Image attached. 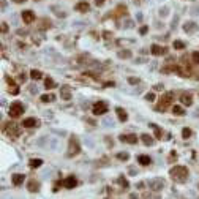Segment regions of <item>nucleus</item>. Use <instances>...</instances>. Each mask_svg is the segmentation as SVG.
<instances>
[{"mask_svg": "<svg viewBox=\"0 0 199 199\" xmlns=\"http://www.w3.org/2000/svg\"><path fill=\"white\" fill-rule=\"evenodd\" d=\"M169 175L177 183H185L188 180V175H190V171H188V168H185V166H174V168L169 171Z\"/></svg>", "mask_w": 199, "mask_h": 199, "instance_id": "obj_1", "label": "nucleus"}, {"mask_svg": "<svg viewBox=\"0 0 199 199\" xmlns=\"http://www.w3.org/2000/svg\"><path fill=\"white\" fill-rule=\"evenodd\" d=\"M172 100H174V93L172 92H166L164 95L160 98V103L157 106V111H161V112H164L166 109H168L171 104H172Z\"/></svg>", "mask_w": 199, "mask_h": 199, "instance_id": "obj_2", "label": "nucleus"}, {"mask_svg": "<svg viewBox=\"0 0 199 199\" xmlns=\"http://www.w3.org/2000/svg\"><path fill=\"white\" fill-rule=\"evenodd\" d=\"M5 133H7L8 137H11V139H16V137L21 136V126L18 123H14V122H10V123H7V126H5Z\"/></svg>", "mask_w": 199, "mask_h": 199, "instance_id": "obj_3", "label": "nucleus"}, {"mask_svg": "<svg viewBox=\"0 0 199 199\" xmlns=\"http://www.w3.org/2000/svg\"><path fill=\"white\" fill-rule=\"evenodd\" d=\"M79 152H81L79 141H77L76 136H71L68 142V157H76V155H79Z\"/></svg>", "mask_w": 199, "mask_h": 199, "instance_id": "obj_4", "label": "nucleus"}, {"mask_svg": "<svg viewBox=\"0 0 199 199\" xmlns=\"http://www.w3.org/2000/svg\"><path fill=\"white\" fill-rule=\"evenodd\" d=\"M8 114H10V117L18 119V117H21V115L24 114V106H22L19 101L11 103V104H10V108H8Z\"/></svg>", "mask_w": 199, "mask_h": 199, "instance_id": "obj_5", "label": "nucleus"}, {"mask_svg": "<svg viewBox=\"0 0 199 199\" xmlns=\"http://www.w3.org/2000/svg\"><path fill=\"white\" fill-rule=\"evenodd\" d=\"M93 114L95 115H103V114H106L108 112V103L106 101H97L95 104H93Z\"/></svg>", "mask_w": 199, "mask_h": 199, "instance_id": "obj_6", "label": "nucleus"}, {"mask_svg": "<svg viewBox=\"0 0 199 199\" xmlns=\"http://www.w3.org/2000/svg\"><path fill=\"white\" fill-rule=\"evenodd\" d=\"M62 185L65 186V188H68V190H71V188H76L77 186V179L74 175H68L66 179L62 182Z\"/></svg>", "mask_w": 199, "mask_h": 199, "instance_id": "obj_7", "label": "nucleus"}, {"mask_svg": "<svg viewBox=\"0 0 199 199\" xmlns=\"http://www.w3.org/2000/svg\"><path fill=\"white\" fill-rule=\"evenodd\" d=\"M149 186H150L153 191H160L164 186V180L163 179H153V180L149 182Z\"/></svg>", "mask_w": 199, "mask_h": 199, "instance_id": "obj_8", "label": "nucleus"}, {"mask_svg": "<svg viewBox=\"0 0 199 199\" xmlns=\"http://www.w3.org/2000/svg\"><path fill=\"white\" fill-rule=\"evenodd\" d=\"M150 52L153 55H164L166 52H168V48H163V46H160V44H152Z\"/></svg>", "mask_w": 199, "mask_h": 199, "instance_id": "obj_9", "label": "nucleus"}, {"mask_svg": "<svg viewBox=\"0 0 199 199\" xmlns=\"http://www.w3.org/2000/svg\"><path fill=\"white\" fill-rule=\"evenodd\" d=\"M196 30H198V24L195 21H188L183 24V32L185 33H195Z\"/></svg>", "mask_w": 199, "mask_h": 199, "instance_id": "obj_10", "label": "nucleus"}, {"mask_svg": "<svg viewBox=\"0 0 199 199\" xmlns=\"http://www.w3.org/2000/svg\"><path fill=\"white\" fill-rule=\"evenodd\" d=\"M22 21H24L25 24H32V22L35 21V14H33V11H30V10L22 11Z\"/></svg>", "mask_w": 199, "mask_h": 199, "instance_id": "obj_11", "label": "nucleus"}, {"mask_svg": "<svg viewBox=\"0 0 199 199\" xmlns=\"http://www.w3.org/2000/svg\"><path fill=\"white\" fill-rule=\"evenodd\" d=\"M60 97H62V100H65V101H70L71 100V88L68 85H62L60 87Z\"/></svg>", "mask_w": 199, "mask_h": 199, "instance_id": "obj_12", "label": "nucleus"}, {"mask_svg": "<svg viewBox=\"0 0 199 199\" xmlns=\"http://www.w3.org/2000/svg\"><path fill=\"white\" fill-rule=\"evenodd\" d=\"M119 139L122 142H128V144H136L137 142V136L136 134H120Z\"/></svg>", "mask_w": 199, "mask_h": 199, "instance_id": "obj_13", "label": "nucleus"}, {"mask_svg": "<svg viewBox=\"0 0 199 199\" xmlns=\"http://www.w3.org/2000/svg\"><path fill=\"white\" fill-rule=\"evenodd\" d=\"M7 82H8V85H10V88H8V92L11 93V95H18L19 93V88H18V85L14 84V81L11 79L10 76H7Z\"/></svg>", "mask_w": 199, "mask_h": 199, "instance_id": "obj_14", "label": "nucleus"}, {"mask_svg": "<svg viewBox=\"0 0 199 199\" xmlns=\"http://www.w3.org/2000/svg\"><path fill=\"white\" fill-rule=\"evenodd\" d=\"M24 179H25L24 174H13L11 175V183H13L14 186H19L22 182H24Z\"/></svg>", "mask_w": 199, "mask_h": 199, "instance_id": "obj_15", "label": "nucleus"}, {"mask_svg": "<svg viewBox=\"0 0 199 199\" xmlns=\"http://www.w3.org/2000/svg\"><path fill=\"white\" fill-rule=\"evenodd\" d=\"M74 10L79 11V13H87V11L90 10V5H88L87 2H79V3H76Z\"/></svg>", "mask_w": 199, "mask_h": 199, "instance_id": "obj_16", "label": "nucleus"}, {"mask_svg": "<svg viewBox=\"0 0 199 199\" xmlns=\"http://www.w3.org/2000/svg\"><path fill=\"white\" fill-rule=\"evenodd\" d=\"M180 103L183 104V106H191L193 104V97L190 93H183V95L180 97Z\"/></svg>", "mask_w": 199, "mask_h": 199, "instance_id": "obj_17", "label": "nucleus"}, {"mask_svg": "<svg viewBox=\"0 0 199 199\" xmlns=\"http://www.w3.org/2000/svg\"><path fill=\"white\" fill-rule=\"evenodd\" d=\"M27 190H29L30 193H36V191H40V182H36V180H30V182H29V185H27Z\"/></svg>", "mask_w": 199, "mask_h": 199, "instance_id": "obj_18", "label": "nucleus"}, {"mask_svg": "<svg viewBox=\"0 0 199 199\" xmlns=\"http://www.w3.org/2000/svg\"><path fill=\"white\" fill-rule=\"evenodd\" d=\"M115 112H117V117H119L120 122H126V120H128V114H126V111H125V109L115 108Z\"/></svg>", "mask_w": 199, "mask_h": 199, "instance_id": "obj_19", "label": "nucleus"}, {"mask_svg": "<svg viewBox=\"0 0 199 199\" xmlns=\"http://www.w3.org/2000/svg\"><path fill=\"white\" fill-rule=\"evenodd\" d=\"M22 125H24L25 128H33V126H38V120L33 119V117H29V119H25L22 122Z\"/></svg>", "mask_w": 199, "mask_h": 199, "instance_id": "obj_20", "label": "nucleus"}, {"mask_svg": "<svg viewBox=\"0 0 199 199\" xmlns=\"http://www.w3.org/2000/svg\"><path fill=\"white\" fill-rule=\"evenodd\" d=\"M141 141L146 144V146H153L155 144V139L150 136V134H147V133H144V134H141Z\"/></svg>", "mask_w": 199, "mask_h": 199, "instance_id": "obj_21", "label": "nucleus"}, {"mask_svg": "<svg viewBox=\"0 0 199 199\" xmlns=\"http://www.w3.org/2000/svg\"><path fill=\"white\" fill-rule=\"evenodd\" d=\"M137 163L141 166H149L152 163V160H150V157H147V155H139V157H137Z\"/></svg>", "mask_w": 199, "mask_h": 199, "instance_id": "obj_22", "label": "nucleus"}, {"mask_svg": "<svg viewBox=\"0 0 199 199\" xmlns=\"http://www.w3.org/2000/svg\"><path fill=\"white\" fill-rule=\"evenodd\" d=\"M44 87H46L48 88V90H51V88H54V87H57V85H55V82L52 81V77H46V79H44Z\"/></svg>", "mask_w": 199, "mask_h": 199, "instance_id": "obj_23", "label": "nucleus"}, {"mask_svg": "<svg viewBox=\"0 0 199 199\" xmlns=\"http://www.w3.org/2000/svg\"><path fill=\"white\" fill-rule=\"evenodd\" d=\"M29 164H30V168H40L43 164V160L41 158H32L29 161Z\"/></svg>", "mask_w": 199, "mask_h": 199, "instance_id": "obj_24", "label": "nucleus"}, {"mask_svg": "<svg viewBox=\"0 0 199 199\" xmlns=\"http://www.w3.org/2000/svg\"><path fill=\"white\" fill-rule=\"evenodd\" d=\"M30 77H32V79H35V81H38V79H41V77H43V73L40 70H32L30 71Z\"/></svg>", "mask_w": 199, "mask_h": 199, "instance_id": "obj_25", "label": "nucleus"}, {"mask_svg": "<svg viewBox=\"0 0 199 199\" xmlns=\"http://www.w3.org/2000/svg\"><path fill=\"white\" fill-rule=\"evenodd\" d=\"M117 55L120 59H130L131 57V51H128V49H122V51H119Z\"/></svg>", "mask_w": 199, "mask_h": 199, "instance_id": "obj_26", "label": "nucleus"}, {"mask_svg": "<svg viewBox=\"0 0 199 199\" xmlns=\"http://www.w3.org/2000/svg\"><path fill=\"white\" fill-rule=\"evenodd\" d=\"M150 128H153V131H155V136H157V139H160V137L163 136V131H161V128H158L155 123H150Z\"/></svg>", "mask_w": 199, "mask_h": 199, "instance_id": "obj_27", "label": "nucleus"}, {"mask_svg": "<svg viewBox=\"0 0 199 199\" xmlns=\"http://www.w3.org/2000/svg\"><path fill=\"white\" fill-rule=\"evenodd\" d=\"M41 101L43 103H51V101H54L55 100V95H41Z\"/></svg>", "mask_w": 199, "mask_h": 199, "instance_id": "obj_28", "label": "nucleus"}, {"mask_svg": "<svg viewBox=\"0 0 199 199\" xmlns=\"http://www.w3.org/2000/svg\"><path fill=\"white\" fill-rule=\"evenodd\" d=\"M172 112L175 115H183L185 111H183V108H182V106H172Z\"/></svg>", "mask_w": 199, "mask_h": 199, "instance_id": "obj_29", "label": "nucleus"}, {"mask_svg": "<svg viewBox=\"0 0 199 199\" xmlns=\"http://www.w3.org/2000/svg\"><path fill=\"white\" fill-rule=\"evenodd\" d=\"M191 134H193V131H191L190 128H183V130H182V136H183L185 139H188V137H191Z\"/></svg>", "mask_w": 199, "mask_h": 199, "instance_id": "obj_30", "label": "nucleus"}, {"mask_svg": "<svg viewBox=\"0 0 199 199\" xmlns=\"http://www.w3.org/2000/svg\"><path fill=\"white\" fill-rule=\"evenodd\" d=\"M174 49H185V43L180 41V40H175L174 41Z\"/></svg>", "mask_w": 199, "mask_h": 199, "instance_id": "obj_31", "label": "nucleus"}, {"mask_svg": "<svg viewBox=\"0 0 199 199\" xmlns=\"http://www.w3.org/2000/svg\"><path fill=\"white\" fill-rule=\"evenodd\" d=\"M41 29H49V27H51V21L49 19H41Z\"/></svg>", "mask_w": 199, "mask_h": 199, "instance_id": "obj_32", "label": "nucleus"}, {"mask_svg": "<svg viewBox=\"0 0 199 199\" xmlns=\"http://www.w3.org/2000/svg\"><path fill=\"white\" fill-rule=\"evenodd\" d=\"M117 182H119L120 185H123V190H126V188H128V182H126V179H125V177H119V179H117Z\"/></svg>", "mask_w": 199, "mask_h": 199, "instance_id": "obj_33", "label": "nucleus"}, {"mask_svg": "<svg viewBox=\"0 0 199 199\" xmlns=\"http://www.w3.org/2000/svg\"><path fill=\"white\" fill-rule=\"evenodd\" d=\"M117 158H119V160H123V161H126V160L130 158V155L126 153V152H123V153H117Z\"/></svg>", "mask_w": 199, "mask_h": 199, "instance_id": "obj_34", "label": "nucleus"}, {"mask_svg": "<svg viewBox=\"0 0 199 199\" xmlns=\"http://www.w3.org/2000/svg\"><path fill=\"white\" fill-rule=\"evenodd\" d=\"M191 59H193V62H195V63L199 65V52H198V51L191 54Z\"/></svg>", "mask_w": 199, "mask_h": 199, "instance_id": "obj_35", "label": "nucleus"}, {"mask_svg": "<svg viewBox=\"0 0 199 199\" xmlns=\"http://www.w3.org/2000/svg\"><path fill=\"white\" fill-rule=\"evenodd\" d=\"M146 100H147V101H155V93H147V95H146Z\"/></svg>", "mask_w": 199, "mask_h": 199, "instance_id": "obj_36", "label": "nucleus"}, {"mask_svg": "<svg viewBox=\"0 0 199 199\" xmlns=\"http://www.w3.org/2000/svg\"><path fill=\"white\" fill-rule=\"evenodd\" d=\"M147 32H149V27H147V25H142L141 29H139V33H141V35H146Z\"/></svg>", "mask_w": 199, "mask_h": 199, "instance_id": "obj_37", "label": "nucleus"}, {"mask_svg": "<svg viewBox=\"0 0 199 199\" xmlns=\"http://www.w3.org/2000/svg\"><path fill=\"white\" fill-rule=\"evenodd\" d=\"M8 32V25H7V22H2V33H7Z\"/></svg>", "mask_w": 199, "mask_h": 199, "instance_id": "obj_38", "label": "nucleus"}, {"mask_svg": "<svg viewBox=\"0 0 199 199\" xmlns=\"http://www.w3.org/2000/svg\"><path fill=\"white\" fill-rule=\"evenodd\" d=\"M128 82H130V84H137L139 79H136V77H128Z\"/></svg>", "mask_w": 199, "mask_h": 199, "instance_id": "obj_39", "label": "nucleus"}, {"mask_svg": "<svg viewBox=\"0 0 199 199\" xmlns=\"http://www.w3.org/2000/svg\"><path fill=\"white\" fill-rule=\"evenodd\" d=\"M104 2H106V0H95V5H97V7H103Z\"/></svg>", "mask_w": 199, "mask_h": 199, "instance_id": "obj_40", "label": "nucleus"}, {"mask_svg": "<svg viewBox=\"0 0 199 199\" xmlns=\"http://www.w3.org/2000/svg\"><path fill=\"white\" fill-rule=\"evenodd\" d=\"M133 27V21H126L125 22V29H131Z\"/></svg>", "mask_w": 199, "mask_h": 199, "instance_id": "obj_41", "label": "nucleus"}, {"mask_svg": "<svg viewBox=\"0 0 199 199\" xmlns=\"http://www.w3.org/2000/svg\"><path fill=\"white\" fill-rule=\"evenodd\" d=\"M168 11H169V10L164 7V8H161V10H160V13H161V16H166V14H168Z\"/></svg>", "mask_w": 199, "mask_h": 199, "instance_id": "obj_42", "label": "nucleus"}, {"mask_svg": "<svg viewBox=\"0 0 199 199\" xmlns=\"http://www.w3.org/2000/svg\"><path fill=\"white\" fill-rule=\"evenodd\" d=\"M114 82H104V87H114Z\"/></svg>", "mask_w": 199, "mask_h": 199, "instance_id": "obj_43", "label": "nucleus"}, {"mask_svg": "<svg viewBox=\"0 0 199 199\" xmlns=\"http://www.w3.org/2000/svg\"><path fill=\"white\" fill-rule=\"evenodd\" d=\"M5 10H7V2L2 0V11H5Z\"/></svg>", "mask_w": 199, "mask_h": 199, "instance_id": "obj_44", "label": "nucleus"}, {"mask_svg": "<svg viewBox=\"0 0 199 199\" xmlns=\"http://www.w3.org/2000/svg\"><path fill=\"white\" fill-rule=\"evenodd\" d=\"M103 35H104V38H111V35H112V33H111V32H104Z\"/></svg>", "mask_w": 199, "mask_h": 199, "instance_id": "obj_45", "label": "nucleus"}, {"mask_svg": "<svg viewBox=\"0 0 199 199\" xmlns=\"http://www.w3.org/2000/svg\"><path fill=\"white\" fill-rule=\"evenodd\" d=\"M19 81L24 82V81H25V76H24V74H19Z\"/></svg>", "mask_w": 199, "mask_h": 199, "instance_id": "obj_46", "label": "nucleus"}, {"mask_svg": "<svg viewBox=\"0 0 199 199\" xmlns=\"http://www.w3.org/2000/svg\"><path fill=\"white\" fill-rule=\"evenodd\" d=\"M155 90H163V85L160 84V85H155Z\"/></svg>", "mask_w": 199, "mask_h": 199, "instance_id": "obj_47", "label": "nucleus"}, {"mask_svg": "<svg viewBox=\"0 0 199 199\" xmlns=\"http://www.w3.org/2000/svg\"><path fill=\"white\" fill-rule=\"evenodd\" d=\"M14 2H16V3H25L27 0H14Z\"/></svg>", "mask_w": 199, "mask_h": 199, "instance_id": "obj_48", "label": "nucleus"}, {"mask_svg": "<svg viewBox=\"0 0 199 199\" xmlns=\"http://www.w3.org/2000/svg\"><path fill=\"white\" fill-rule=\"evenodd\" d=\"M150 199H160V198H158V196H152Z\"/></svg>", "mask_w": 199, "mask_h": 199, "instance_id": "obj_49", "label": "nucleus"}, {"mask_svg": "<svg viewBox=\"0 0 199 199\" xmlns=\"http://www.w3.org/2000/svg\"><path fill=\"white\" fill-rule=\"evenodd\" d=\"M36 2H40V0H36Z\"/></svg>", "mask_w": 199, "mask_h": 199, "instance_id": "obj_50", "label": "nucleus"}]
</instances>
